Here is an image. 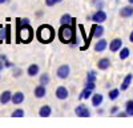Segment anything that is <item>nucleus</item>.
Instances as JSON below:
<instances>
[{
	"label": "nucleus",
	"mask_w": 133,
	"mask_h": 128,
	"mask_svg": "<svg viewBox=\"0 0 133 128\" xmlns=\"http://www.w3.org/2000/svg\"><path fill=\"white\" fill-rule=\"evenodd\" d=\"M33 37V29L29 24H20L19 20V27H17V41L20 43H29Z\"/></svg>",
	"instance_id": "nucleus-1"
},
{
	"label": "nucleus",
	"mask_w": 133,
	"mask_h": 128,
	"mask_svg": "<svg viewBox=\"0 0 133 128\" xmlns=\"http://www.w3.org/2000/svg\"><path fill=\"white\" fill-rule=\"evenodd\" d=\"M36 36H37L39 41H41V43H49V41H52V39L55 36V31L51 25L44 24V25H40L37 28Z\"/></svg>",
	"instance_id": "nucleus-2"
},
{
	"label": "nucleus",
	"mask_w": 133,
	"mask_h": 128,
	"mask_svg": "<svg viewBox=\"0 0 133 128\" xmlns=\"http://www.w3.org/2000/svg\"><path fill=\"white\" fill-rule=\"evenodd\" d=\"M59 39L63 43H71L75 39V31L71 25H61L59 29Z\"/></svg>",
	"instance_id": "nucleus-3"
},
{
	"label": "nucleus",
	"mask_w": 133,
	"mask_h": 128,
	"mask_svg": "<svg viewBox=\"0 0 133 128\" xmlns=\"http://www.w3.org/2000/svg\"><path fill=\"white\" fill-rule=\"evenodd\" d=\"M92 21L93 23H96V24H101V23H104V21L107 20V14H105V11H103V9H97L96 12L92 15Z\"/></svg>",
	"instance_id": "nucleus-4"
},
{
	"label": "nucleus",
	"mask_w": 133,
	"mask_h": 128,
	"mask_svg": "<svg viewBox=\"0 0 133 128\" xmlns=\"http://www.w3.org/2000/svg\"><path fill=\"white\" fill-rule=\"evenodd\" d=\"M69 72H71V68H69L68 64H63V66H60L57 68L56 75H57V78H60V79H66L69 76Z\"/></svg>",
	"instance_id": "nucleus-5"
},
{
	"label": "nucleus",
	"mask_w": 133,
	"mask_h": 128,
	"mask_svg": "<svg viewBox=\"0 0 133 128\" xmlns=\"http://www.w3.org/2000/svg\"><path fill=\"white\" fill-rule=\"evenodd\" d=\"M75 113L77 116H80V117H88V116H91V111L88 110V107L84 105V104L77 105L76 108H75Z\"/></svg>",
	"instance_id": "nucleus-6"
},
{
	"label": "nucleus",
	"mask_w": 133,
	"mask_h": 128,
	"mask_svg": "<svg viewBox=\"0 0 133 128\" xmlns=\"http://www.w3.org/2000/svg\"><path fill=\"white\" fill-rule=\"evenodd\" d=\"M55 95H56V98L60 99V100H65L66 98L69 96V91L66 89V87H57L56 88V92H55Z\"/></svg>",
	"instance_id": "nucleus-7"
},
{
	"label": "nucleus",
	"mask_w": 133,
	"mask_h": 128,
	"mask_svg": "<svg viewBox=\"0 0 133 128\" xmlns=\"http://www.w3.org/2000/svg\"><path fill=\"white\" fill-rule=\"evenodd\" d=\"M121 47H123V40L118 39V37L113 39L112 41L109 43V49L112 51V52H117V51H120Z\"/></svg>",
	"instance_id": "nucleus-8"
},
{
	"label": "nucleus",
	"mask_w": 133,
	"mask_h": 128,
	"mask_svg": "<svg viewBox=\"0 0 133 128\" xmlns=\"http://www.w3.org/2000/svg\"><path fill=\"white\" fill-rule=\"evenodd\" d=\"M24 99H25L24 93L19 91V92H15V93H12V100H11V101H12L15 105H19V104H21V103L24 101Z\"/></svg>",
	"instance_id": "nucleus-9"
},
{
	"label": "nucleus",
	"mask_w": 133,
	"mask_h": 128,
	"mask_svg": "<svg viewBox=\"0 0 133 128\" xmlns=\"http://www.w3.org/2000/svg\"><path fill=\"white\" fill-rule=\"evenodd\" d=\"M33 95H35L37 99L44 98V96L47 95V88H45V85H43V84L37 85V87L35 88V91H33Z\"/></svg>",
	"instance_id": "nucleus-10"
},
{
	"label": "nucleus",
	"mask_w": 133,
	"mask_h": 128,
	"mask_svg": "<svg viewBox=\"0 0 133 128\" xmlns=\"http://www.w3.org/2000/svg\"><path fill=\"white\" fill-rule=\"evenodd\" d=\"M103 34H104V27L95 23V25L92 27V34H91V36H95V37L98 39V37L103 36Z\"/></svg>",
	"instance_id": "nucleus-11"
},
{
	"label": "nucleus",
	"mask_w": 133,
	"mask_h": 128,
	"mask_svg": "<svg viewBox=\"0 0 133 128\" xmlns=\"http://www.w3.org/2000/svg\"><path fill=\"white\" fill-rule=\"evenodd\" d=\"M12 100V92L11 91H3L0 93V103L2 104H7Z\"/></svg>",
	"instance_id": "nucleus-12"
},
{
	"label": "nucleus",
	"mask_w": 133,
	"mask_h": 128,
	"mask_svg": "<svg viewBox=\"0 0 133 128\" xmlns=\"http://www.w3.org/2000/svg\"><path fill=\"white\" fill-rule=\"evenodd\" d=\"M132 15H133V7L130 4L120 9V16L121 17H130Z\"/></svg>",
	"instance_id": "nucleus-13"
},
{
	"label": "nucleus",
	"mask_w": 133,
	"mask_h": 128,
	"mask_svg": "<svg viewBox=\"0 0 133 128\" xmlns=\"http://www.w3.org/2000/svg\"><path fill=\"white\" fill-rule=\"evenodd\" d=\"M107 46H108V43H107L105 39H98V41L95 44V51L96 52H103V51H105Z\"/></svg>",
	"instance_id": "nucleus-14"
},
{
	"label": "nucleus",
	"mask_w": 133,
	"mask_h": 128,
	"mask_svg": "<svg viewBox=\"0 0 133 128\" xmlns=\"http://www.w3.org/2000/svg\"><path fill=\"white\" fill-rule=\"evenodd\" d=\"M110 66V60L108 57H103L97 61V68L98 69H108Z\"/></svg>",
	"instance_id": "nucleus-15"
},
{
	"label": "nucleus",
	"mask_w": 133,
	"mask_h": 128,
	"mask_svg": "<svg viewBox=\"0 0 133 128\" xmlns=\"http://www.w3.org/2000/svg\"><path fill=\"white\" fill-rule=\"evenodd\" d=\"M51 113H52V108L47 104L43 105L39 110V116H41V117H48V116H51Z\"/></svg>",
	"instance_id": "nucleus-16"
},
{
	"label": "nucleus",
	"mask_w": 133,
	"mask_h": 128,
	"mask_svg": "<svg viewBox=\"0 0 133 128\" xmlns=\"http://www.w3.org/2000/svg\"><path fill=\"white\" fill-rule=\"evenodd\" d=\"M132 80H133V75H132V73L127 75V76L124 78V80H123V83H121V89H123V91L128 89L129 85H130V83H132Z\"/></svg>",
	"instance_id": "nucleus-17"
},
{
	"label": "nucleus",
	"mask_w": 133,
	"mask_h": 128,
	"mask_svg": "<svg viewBox=\"0 0 133 128\" xmlns=\"http://www.w3.org/2000/svg\"><path fill=\"white\" fill-rule=\"evenodd\" d=\"M103 100H104V98H103L101 93H95V95L92 96V105H93V107L101 105V104H103Z\"/></svg>",
	"instance_id": "nucleus-18"
},
{
	"label": "nucleus",
	"mask_w": 133,
	"mask_h": 128,
	"mask_svg": "<svg viewBox=\"0 0 133 128\" xmlns=\"http://www.w3.org/2000/svg\"><path fill=\"white\" fill-rule=\"evenodd\" d=\"M39 71H40V68H39L37 64H31V66L28 67V69H27V73H28V76L33 78L39 73Z\"/></svg>",
	"instance_id": "nucleus-19"
},
{
	"label": "nucleus",
	"mask_w": 133,
	"mask_h": 128,
	"mask_svg": "<svg viewBox=\"0 0 133 128\" xmlns=\"http://www.w3.org/2000/svg\"><path fill=\"white\" fill-rule=\"evenodd\" d=\"M72 20H73V17H71L69 14H65V15L61 16L60 23H61V25H69V24L72 23Z\"/></svg>",
	"instance_id": "nucleus-20"
},
{
	"label": "nucleus",
	"mask_w": 133,
	"mask_h": 128,
	"mask_svg": "<svg viewBox=\"0 0 133 128\" xmlns=\"http://www.w3.org/2000/svg\"><path fill=\"white\" fill-rule=\"evenodd\" d=\"M129 55H130V51H129L127 47H124V48H121V49H120L118 56H120V59H121V60L128 59V57H129Z\"/></svg>",
	"instance_id": "nucleus-21"
},
{
	"label": "nucleus",
	"mask_w": 133,
	"mask_h": 128,
	"mask_svg": "<svg viewBox=\"0 0 133 128\" xmlns=\"http://www.w3.org/2000/svg\"><path fill=\"white\" fill-rule=\"evenodd\" d=\"M92 91H93V89H89V88H87V87H85V88L83 89V92L80 93V96H79V99H80V100L88 99V98H89V96L92 95Z\"/></svg>",
	"instance_id": "nucleus-22"
},
{
	"label": "nucleus",
	"mask_w": 133,
	"mask_h": 128,
	"mask_svg": "<svg viewBox=\"0 0 133 128\" xmlns=\"http://www.w3.org/2000/svg\"><path fill=\"white\" fill-rule=\"evenodd\" d=\"M125 112L128 116H133V100H128L125 104Z\"/></svg>",
	"instance_id": "nucleus-23"
},
{
	"label": "nucleus",
	"mask_w": 133,
	"mask_h": 128,
	"mask_svg": "<svg viewBox=\"0 0 133 128\" xmlns=\"http://www.w3.org/2000/svg\"><path fill=\"white\" fill-rule=\"evenodd\" d=\"M118 95H120V89L115 88V89H110V91H109L108 98H109V100H116V99L118 98Z\"/></svg>",
	"instance_id": "nucleus-24"
},
{
	"label": "nucleus",
	"mask_w": 133,
	"mask_h": 128,
	"mask_svg": "<svg viewBox=\"0 0 133 128\" xmlns=\"http://www.w3.org/2000/svg\"><path fill=\"white\" fill-rule=\"evenodd\" d=\"M49 81H51V78H49L48 73H43L41 76H40V84L47 85V84H49Z\"/></svg>",
	"instance_id": "nucleus-25"
},
{
	"label": "nucleus",
	"mask_w": 133,
	"mask_h": 128,
	"mask_svg": "<svg viewBox=\"0 0 133 128\" xmlns=\"http://www.w3.org/2000/svg\"><path fill=\"white\" fill-rule=\"evenodd\" d=\"M5 41L11 43V25L9 24L5 25Z\"/></svg>",
	"instance_id": "nucleus-26"
},
{
	"label": "nucleus",
	"mask_w": 133,
	"mask_h": 128,
	"mask_svg": "<svg viewBox=\"0 0 133 128\" xmlns=\"http://www.w3.org/2000/svg\"><path fill=\"white\" fill-rule=\"evenodd\" d=\"M25 113H24V110H21V108H19V110H15L14 112H12V116L14 117H23Z\"/></svg>",
	"instance_id": "nucleus-27"
},
{
	"label": "nucleus",
	"mask_w": 133,
	"mask_h": 128,
	"mask_svg": "<svg viewBox=\"0 0 133 128\" xmlns=\"http://www.w3.org/2000/svg\"><path fill=\"white\" fill-rule=\"evenodd\" d=\"M96 80V72L95 71H89L87 75V81H95Z\"/></svg>",
	"instance_id": "nucleus-28"
},
{
	"label": "nucleus",
	"mask_w": 133,
	"mask_h": 128,
	"mask_svg": "<svg viewBox=\"0 0 133 128\" xmlns=\"http://www.w3.org/2000/svg\"><path fill=\"white\" fill-rule=\"evenodd\" d=\"M5 61H7L5 55H0V69H3L5 67Z\"/></svg>",
	"instance_id": "nucleus-29"
},
{
	"label": "nucleus",
	"mask_w": 133,
	"mask_h": 128,
	"mask_svg": "<svg viewBox=\"0 0 133 128\" xmlns=\"http://www.w3.org/2000/svg\"><path fill=\"white\" fill-rule=\"evenodd\" d=\"M5 40V28L0 27V43H3Z\"/></svg>",
	"instance_id": "nucleus-30"
},
{
	"label": "nucleus",
	"mask_w": 133,
	"mask_h": 128,
	"mask_svg": "<svg viewBox=\"0 0 133 128\" xmlns=\"http://www.w3.org/2000/svg\"><path fill=\"white\" fill-rule=\"evenodd\" d=\"M85 87L89 88V89H95L96 84H95V81H87V85H85Z\"/></svg>",
	"instance_id": "nucleus-31"
},
{
	"label": "nucleus",
	"mask_w": 133,
	"mask_h": 128,
	"mask_svg": "<svg viewBox=\"0 0 133 128\" xmlns=\"http://www.w3.org/2000/svg\"><path fill=\"white\" fill-rule=\"evenodd\" d=\"M56 3H57V0H45V4H47L48 7H53Z\"/></svg>",
	"instance_id": "nucleus-32"
},
{
	"label": "nucleus",
	"mask_w": 133,
	"mask_h": 128,
	"mask_svg": "<svg viewBox=\"0 0 133 128\" xmlns=\"http://www.w3.org/2000/svg\"><path fill=\"white\" fill-rule=\"evenodd\" d=\"M20 75H21V69H19V68H17V69H15V71H14V76H15V78H19Z\"/></svg>",
	"instance_id": "nucleus-33"
},
{
	"label": "nucleus",
	"mask_w": 133,
	"mask_h": 128,
	"mask_svg": "<svg viewBox=\"0 0 133 128\" xmlns=\"http://www.w3.org/2000/svg\"><path fill=\"white\" fill-rule=\"evenodd\" d=\"M20 20V24H29V19H19Z\"/></svg>",
	"instance_id": "nucleus-34"
},
{
	"label": "nucleus",
	"mask_w": 133,
	"mask_h": 128,
	"mask_svg": "<svg viewBox=\"0 0 133 128\" xmlns=\"http://www.w3.org/2000/svg\"><path fill=\"white\" fill-rule=\"evenodd\" d=\"M117 116H120V117H125V116H128V113H127V112H118Z\"/></svg>",
	"instance_id": "nucleus-35"
},
{
	"label": "nucleus",
	"mask_w": 133,
	"mask_h": 128,
	"mask_svg": "<svg viewBox=\"0 0 133 128\" xmlns=\"http://www.w3.org/2000/svg\"><path fill=\"white\" fill-rule=\"evenodd\" d=\"M118 111V108H117V107H113V108H112V111H110V112H112V113H116Z\"/></svg>",
	"instance_id": "nucleus-36"
},
{
	"label": "nucleus",
	"mask_w": 133,
	"mask_h": 128,
	"mask_svg": "<svg viewBox=\"0 0 133 128\" xmlns=\"http://www.w3.org/2000/svg\"><path fill=\"white\" fill-rule=\"evenodd\" d=\"M129 40H130V43H133V31L130 32V35H129Z\"/></svg>",
	"instance_id": "nucleus-37"
},
{
	"label": "nucleus",
	"mask_w": 133,
	"mask_h": 128,
	"mask_svg": "<svg viewBox=\"0 0 133 128\" xmlns=\"http://www.w3.org/2000/svg\"><path fill=\"white\" fill-rule=\"evenodd\" d=\"M4 3H7V0H0V4H4Z\"/></svg>",
	"instance_id": "nucleus-38"
},
{
	"label": "nucleus",
	"mask_w": 133,
	"mask_h": 128,
	"mask_svg": "<svg viewBox=\"0 0 133 128\" xmlns=\"http://www.w3.org/2000/svg\"><path fill=\"white\" fill-rule=\"evenodd\" d=\"M128 2H129V4H133V0H128Z\"/></svg>",
	"instance_id": "nucleus-39"
},
{
	"label": "nucleus",
	"mask_w": 133,
	"mask_h": 128,
	"mask_svg": "<svg viewBox=\"0 0 133 128\" xmlns=\"http://www.w3.org/2000/svg\"><path fill=\"white\" fill-rule=\"evenodd\" d=\"M63 2V0H57V3H61Z\"/></svg>",
	"instance_id": "nucleus-40"
}]
</instances>
